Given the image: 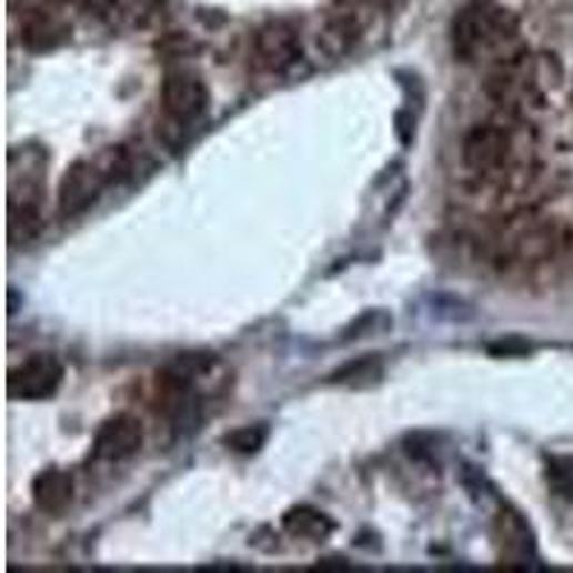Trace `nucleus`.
<instances>
[{"label":"nucleus","instance_id":"9d476101","mask_svg":"<svg viewBox=\"0 0 573 573\" xmlns=\"http://www.w3.org/2000/svg\"><path fill=\"white\" fill-rule=\"evenodd\" d=\"M18 14H21V41L34 52H47L67 41L69 23L52 9V3L38 0L34 7H27Z\"/></svg>","mask_w":573,"mask_h":573},{"label":"nucleus","instance_id":"39448f33","mask_svg":"<svg viewBox=\"0 0 573 573\" xmlns=\"http://www.w3.org/2000/svg\"><path fill=\"white\" fill-rule=\"evenodd\" d=\"M161 107L178 127H190L210 110V89L192 69H170L161 83Z\"/></svg>","mask_w":573,"mask_h":573},{"label":"nucleus","instance_id":"9b49d317","mask_svg":"<svg viewBox=\"0 0 573 573\" xmlns=\"http://www.w3.org/2000/svg\"><path fill=\"white\" fill-rule=\"evenodd\" d=\"M43 207L41 199H23V195H9V241L12 244H29L43 232Z\"/></svg>","mask_w":573,"mask_h":573},{"label":"nucleus","instance_id":"1a4fd4ad","mask_svg":"<svg viewBox=\"0 0 573 573\" xmlns=\"http://www.w3.org/2000/svg\"><path fill=\"white\" fill-rule=\"evenodd\" d=\"M143 444V428L135 416H121L103 422L92 442V459L96 462H123V459L135 456Z\"/></svg>","mask_w":573,"mask_h":573},{"label":"nucleus","instance_id":"6e6552de","mask_svg":"<svg viewBox=\"0 0 573 573\" xmlns=\"http://www.w3.org/2000/svg\"><path fill=\"white\" fill-rule=\"evenodd\" d=\"M253 58L261 72L281 76L301 58L299 32L290 23H267L255 32Z\"/></svg>","mask_w":573,"mask_h":573},{"label":"nucleus","instance_id":"20e7f679","mask_svg":"<svg viewBox=\"0 0 573 573\" xmlns=\"http://www.w3.org/2000/svg\"><path fill=\"white\" fill-rule=\"evenodd\" d=\"M571 244L573 232L565 221H536V224L519 230L516 235L507 241L505 259L519 267H542L562 259V255L571 250Z\"/></svg>","mask_w":573,"mask_h":573},{"label":"nucleus","instance_id":"ddd939ff","mask_svg":"<svg viewBox=\"0 0 573 573\" xmlns=\"http://www.w3.org/2000/svg\"><path fill=\"white\" fill-rule=\"evenodd\" d=\"M284 531L295 540L321 542L333 533V522L321 511H313V507H293L284 516Z\"/></svg>","mask_w":573,"mask_h":573},{"label":"nucleus","instance_id":"7ed1b4c3","mask_svg":"<svg viewBox=\"0 0 573 573\" xmlns=\"http://www.w3.org/2000/svg\"><path fill=\"white\" fill-rule=\"evenodd\" d=\"M556 63L551 58H533L527 52L505 58V61L493 63L485 81V96L493 103H499L507 115H522L527 107L540 101L545 92V81H556L560 72H553Z\"/></svg>","mask_w":573,"mask_h":573},{"label":"nucleus","instance_id":"0eeeda50","mask_svg":"<svg viewBox=\"0 0 573 573\" xmlns=\"http://www.w3.org/2000/svg\"><path fill=\"white\" fill-rule=\"evenodd\" d=\"M103 184H107V172L101 170V164L76 161L69 167L61 178V187H58V210H61L63 219H76V215L87 212L98 201Z\"/></svg>","mask_w":573,"mask_h":573},{"label":"nucleus","instance_id":"423d86ee","mask_svg":"<svg viewBox=\"0 0 573 573\" xmlns=\"http://www.w3.org/2000/svg\"><path fill=\"white\" fill-rule=\"evenodd\" d=\"M63 382V364L52 353H32L21 364L9 370L7 390L12 399L21 402H43L56 396Z\"/></svg>","mask_w":573,"mask_h":573},{"label":"nucleus","instance_id":"f8f14e48","mask_svg":"<svg viewBox=\"0 0 573 573\" xmlns=\"http://www.w3.org/2000/svg\"><path fill=\"white\" fill-rule=\"evenodd\" d=\"M32 499L38 511L58 516V513H63L72 505V479H69V473L58 471V468H49V471H43L41 476L34 479Z\"/></svg>","mask_w":573,"mask_h":573},{"label":"nucleus","instance_id":"4468645a","mask_svg":"<svg viewBox=\"0 0 573 573\" xmlns=\"http://www.w3.org/2000/svg\"><path fill=\"white\" fill-rule=\"evenodd\" d=\"M264 442H267L264 424H247V428L232 430L230 436H227V444H230L232 451H241V453H255Z\"/></svg>","mask_w":573,"mask_h":573},{"label":"nucleus","instance_id":"f257e3e1","mask_svg":"<svg viewBox=\"0 0 573 573\" xmlns=\"http://www.w3.org/2000/svg\"><path fill=\"white\" fill-rule=\"evenodd\" d=\"M453 49L462 61H505L522 52L516 18L491 0L471 3L453 21Z\"/></svg>","mask_w":573,"mask_h":573},{"label":"nucleus","instance_id":"f03ea898","mask_svg":"<svg viewBox=\"0 0 573 573\" xmlns=\"http://www.w3.org/2000/svg\"><path fill=\"white\" fill-rule=\"evenodd\" d=\"M533 143L525 123H476L462 141V164L482 178L519 175L527 167Z\"/></svg>","mask_w":573,"mask_h":573}]
</instances>
